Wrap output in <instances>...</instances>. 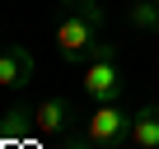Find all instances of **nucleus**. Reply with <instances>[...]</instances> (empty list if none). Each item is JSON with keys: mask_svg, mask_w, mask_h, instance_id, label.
<instances>
[{"mask_svg": "<svg viewBox=\"0 0 159 149\" xmlns=\"http://www.w3.org/2000/svg\"><path fill=\"white\" fill-rule=\"evenodd\" d=\"M103 23H108V10L98 5V0H89V5H80V10H70V14H61V23H56V33H52L61 61L84 65L89 51H94V42H98V33H103Z\"/></svg>", "mask_w": 159, "mask_h": 149, "instance_id": "nucleus-1", "label": "nucleus"}, {"mask_svg": "<svg viewBox=\"0 0 159 149\" xmlns=\"http://www.w3.org/2000/svg\"><path fill=\"white\" fill-rule=\"evenodd\" d=\"M80 89H84L89 103H122L126 98V74H122L112 42H94L89 61L80 65Z\"/></svg>", "mask_w": 159, "mask_h": 149, "instance_id": "nucleus-2", "label": "nucleus"}, {"mask_svg": "<svg viewBox=\"0 0 159 149\" xmlns=\"http://www.w3.org/2000/svg\"><path fill=\"white\" fill-rule=\"evenodd\" d=\"M131 107L122 103H94V112L84 117V135L103 149H126V135H131Z\"/></svg>", "mask_w": 159, "mask_h": 149, "instance_id": "nucleus-3", "label": "nucleus"}, {"mask_svg": "<svg viewBox=\"0 0 159 149\" xmlns=\"http://www.w3.org/2000/svg\"><path fill=\"white\" fill-rule=\"evenodd\" d=\"M75 103L70 98H61V93H52V98H42V103H33V130L42 135V140H66L70 135V126H75Z\"/></svg>", "mask_w": 159, "mask_h": 149, "instance_id": "nucleus-4", "label": "nucleus"}, {"mask_svg": "<svg viewBox=\"0 0 159 149\" xmlns=\"http://www.w3.org/2000/svg\"><path fill=\"white\" fill-rule=\"evenodd\" d=\"M33 70H38V56L24 47V42H5L0 47V89H28L33 84Z\"/></svg>", "mask_w": 159, "mask_h": 149, "instance_id": "nucleus-5", "label": "nucleus"}, {"mask_svg": "<svg viewBox=\"0 0 159 149\" xmlns=\"http://www.w3.org/2000/svg\"><path fill=\"white\" fill-rule=\"evenodd\" d=\"M126 149H159V103L136 107V117H131V135H126Z\"/></svg>", "mask_w": 159, "mask_h": 149, "instance_id": "nucleus-6", "label": "nucleus"}, {"mask_svg": "<svg viewBox=\"0 0 159 149\" xmlns=\"http://www.w3.org/2000/svg\"><path fill=\"white\" fill-rule=\"evenodd\" d=\"M28 130H33V107L28 103H14L5 117H0V140H5V144H19Z\"/></svg>", "mask_w": 159, "mask_h": 149, "instance_id": "nucleus-7", "label": "nucleus"}, {"mask_svg": "<svg viewBox=\"0 0 159 149\" xmlns=\"http://www.w3.org/2000/svg\"><path fill=\"white\" fill-rule=\"evenodd\" d=\"M126 23L140 33H159V5L154 0H131L126 5Z\"/></svg>", "mask_w": 159, "mask_h": 149, "instance_id": "nucleus-8", "label": "nucleus"}, {"mask_svg": "<svg viewBox=\"0 0 159 149\" xmlns=\"http://www.w3.org/2000/svg\"><path fill=\"white\" fill-rule=\"evenodd\" d=\"M61 149H103V144H94L89 135H66V140H61Z\"/></svg>", "mask_w": 159, "mask_h": 149, "instance_id": "nucleus-9", "label": "nucleus"}, {"mask_svg": "<svg viewBox=\"0 0 159 149\" xmlns=\"http://www.w3.org/2000/svg\"><path fill=\"white\" fill-rule=\"evenodd\" d=\"M61 5H66V10H80V5H89V0H61Z\"/></svg>", "mask_w": 159, "mask_h": 149, "instance_id": "nucleus-10", "label": "nucleus"}, {"mask_svg": "<svg viewBox=\"0 0 159 149\" xmlns=\"http://www.w3.org/2000/svg\"><path fill=\"white\" fill-rule=\"evenodd\" d=\"M0 47H5V33H0Z\"/></svg>", "mask_w": 159, "mask_h": 149, "instance_id": "nucleus-11", "label": "nucleus"}, {"mask_svg": "<svg viewBox=\"0 0 159 149\" xmlns=\"http://www.w3.org/2000/svg\"><path fill=\"white\" fill-rule=\"evenodd\" d=\"M154 5H159V0H154Z\"/></svg>", "mask_w": 159, "mask_h": 149, "instance_id": "nucleus-12", "label": "nucleus"}]
</instances>
